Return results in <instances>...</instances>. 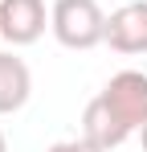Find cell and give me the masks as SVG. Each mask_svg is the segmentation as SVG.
Instances as JSON below:
<instances>
[{"instance_id": "1", "label": "cell", "mask_w": 147, "mask_h": 152, "mask_svg": "<svg viewBox=\"0 0 147 152\" xmlns=\"http://www.w3.org/2000/svg\"><path fill=\"white\" fill-rule=\"evenodd\" d=\"M53 33L70 50H90L106 37V17L98 0H57L53 4Z\"/></svg>"}, {"instance_id": "2", "label": "cell", "mask_w": 147, "mask_h": 152, "mask_svg": "<svg viewBox=\"0 0 147 152\" xmlns=\"http://www.w3.org/2000/svg\"><path fill=\"white\" fill-rule=\"evenodd\" d=\"M102 99H106V107L122 119L127 132H135V127L147 124V74H139V70H119V74L102 86Z\"/></svg>"}, {"instance_id": "3", "label": "cell", "mask_w": 147, "mask_h": 152, "mask_svg": "<svg viewBox=\"0 0 147 152\" xmlns=\"http://www.w3.org/2000/svg\"><path fill=\"white\" fill-rule=\"evenodd\" d=\"M106 41L119 53H143L147 50V0H131L106 17Z\"/></svg>"}, {"instance_id": "4", "label": "cell", "mask_w": 147, "mask_h": 152, "mask_svg": "<svg viewBox=\"0 0 147 152\" xmlns=\"http://www.w3.org/2000/svg\"><path fill=\"white\" fill-rule=\"evenodd\" d=\"M45 29V4L41 0H0V37L12 45L37 41Z\"/></svg>"}, {"instance_id": "5", "label": "cell", "mask_w": 147, "mask_h": 152, "mask_svg": "<svg viewBox=\"0 0 147 152\" xmlns=\"http://www.w3.org/2000/svg\"><path fill=\"white\" fill-rule=\"evenodd\" d=\"M82 136L106 152V148H115V144H122L131 132H127V127H122V119L106 107V99H102V95H94V99L86 103V115H82Z\"/></svg>"}, {"instance_id": "6", "label": "cell", "mask_w": 147, "mask_h": 152, "mask_svg": "<svg viewBox=\"0 0 147 152\" xmlns=\"http://www.w3.org/2000/svg\"><path fill=\"white\" fill-rule=\"evenodd\" d=\"M29 91H33V74H29V66H24L17 53H0V115L24 107Z\"/></svg>"}, {"instance_id": "7", "label": "cell", "mask_w": 147, "mask_h": 152, "mask_svg": "<svg viewBox=\"0 0 147 152\" xmlns=\"http://www.w3.org/2000/svg\"><path fill=\"white\" fill-rule=\"evenodd\" d=\"M49 152H102V148H98V144H90V140L82 136V140H61V144H53Z\"/></svg>"}, {"instance_id": "8", "label": "cell", "mask_w": 147, "mask_h": 152, "mask_svg": "<svg viewBox=\"0 0 147 152\" xmlns=\"http://www.w3.org/2000/svg\"><path fill=\"white\" fill-rule=\"evenodd\" d=\"M139 132H143V152H147V124H143V127H139Z\"/></svg>"}, {"instance_id": "9", "label": "cell", "mask_w": 147, "mask_h": 152, "mask_svg": "<svg viewBox=\"0 0 147 152\" xmlns=\"http://www.w3.org/2000/svg\"><path fill=\"white\" fill-rule=\"evenodd\" d=\"M0 152H4V132H0Z\"/></svg>"}]
</instances>
